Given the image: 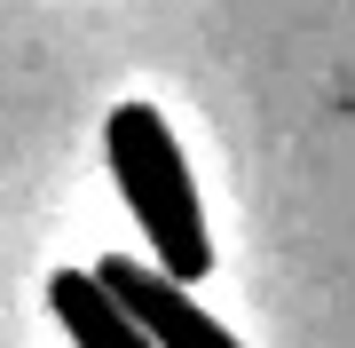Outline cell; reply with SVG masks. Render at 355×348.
<instances>
[{
  "instance_id": "6da1fadb",
  "label": "cell",
  "mask_w": 355,
  "mask_h": 348,
  "mask_svg": "<svg viewBox=\"0 0 355 348\" xmlns=\"http://www.w3.org/2000/svg\"><path fill=\"white\" fill-rule=\"evenodd\" d=\"M103 158H111V182L127 198V214L142 222L158 270L166 277H205L214 270V230H205V206H198V182H190V158H182L166 111L150 103H119L103 119Z\"/></svg>"
},
{
  "instance_id": "7a4b0ae2",
  "label": "cell",
  "mask_w": 355,
  "mask_h": 348,
  "mask_svg": "<svg viewBox=\"0 0 355 348\" xmlns=\"http://www.w3.org/2000/svg\"><path fill=\"white\" fill-rule=\"evenodd\" d=\"M95 277L111 285L119 301H127V317H135L158 348H245L221 317H205L198 301H190V285L166 277V270H150V261H119V254H111Z\"/></svg>"
},
{
  "instance_id": "3957f363",
  "label": "cell",
  "mask_w": 355,
  "mask_h": 348,
  "mask_svg": "<svg viewBox=\"0 0 355 348\" xmlns=\"http://www.w3.org/2000/svg\"><path fill=\"white\" fill-rule=\"evenodd\" d=\"M48 309H55V324L71 333V348H158L95 270H55V277H48Z\"/></svg>"
}]
</instances>
